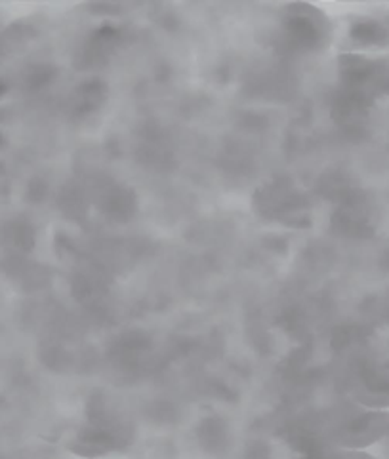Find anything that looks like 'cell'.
<instances>
[{"instance_id": "3", "label": "cell", "mask_w": 389, "mask_h": 459, "mask_svg": "<svg viewBox=\"0 0 389 459\" xmlns=\"http://www.w3.org/2000/svg\"><path fill=\"white\" fill-rule=\"evenodd\" d=\"M3 240L12 244L13 248L29 250L31 244H33V231H31L29 225L15 221V223H10L3 231Z\"/></svg>"}, {"instance_id": "1", "label": "cell", "mask_w": 389, "mask_h": 459, "mask_svg": "<svg viewBox=\"0 0 389 459\" xmlns=\"http://www.w3.org/2000/svg\"><path fill=\"white\" fill-rule=\"evenodd\" d=\"M199 445L208 454H220L229 445V429L227 423L220 418H207L197 427Z\"/></svg>"}, {"instance_id": "4", "label": "cell", "mask_w": 389, "mask_h": 459, "mask_svg": "<svg viewBox=\"0 0 389 459\" xmlns=\"http://www.w3.org/2000/svg\"><path fill=\"white\" fill-rule=\"evenodd\" d=\"M244 459H273V454L263 442H251V446H246L244 450Z\"/></svg>"}, {"instance_id": "5", "label": "cell", "mask_w": 389, "mask_h": 459, "mask_svg": "<svg viewBox=\"0 0 389 459\" xmlns=\"http://www.w3.org/2000/svg\"><path fill=\"white\" fill-rule=\"evenodd\" d=\"M384 438H385V445H387V450H389V429H387V433H385Z\"/></svg>"}, {"instance_id": "2", "label": "cell", "mask_w": 389, "mask_h": 459, "mask_svg": "<svg viewBox=\"0 0 389 459\" xmlns=\"http://www.w3.org/2000/svg\"><path fill=\"white\" fill-rule=\"evenodd\" d=\"M353 39L359 40L361 44H384L389 39V29L376 20L361 22L353 27Z\"/></svg>"}]
</instances>
